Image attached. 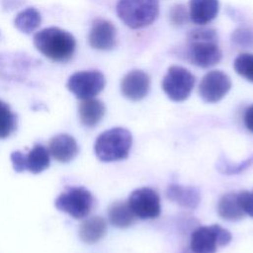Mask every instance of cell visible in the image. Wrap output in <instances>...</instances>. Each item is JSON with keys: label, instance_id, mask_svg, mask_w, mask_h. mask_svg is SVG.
Here are the masks:
<instances>
[{"label": "cell", "instance_id": "cell-15", "mask_svg": "<svg viewBox=\"0 0 253 253\" xmlns=\"http://www.w3.org/2000/svg\"><path fill=\"white\" fill-rule=\"evenodd\" d=\"M49 152L59 162H69L78 153L76 140L69 134L60 133L53 136L49 142Z\"/></svg>", "mask_w": 253, "mask_h": 253}, {"label": "cell", "instance_id": "cell-12", "mask_svg": "<svg viewBox=\"0 0 253 253\" xmlns=\"http://www.w3.org/2000/svg\"><path fill=\"white\" fill-rule=\"evenodd\" d=\"M150 79L147 73L134 69L127 72L121 81V92L130 101H140L148 94Z\"/></svg>", "mask_w": 253, "mask_h": 253}, {"label": "cell", "instance_id": "cell-6", "mask_svg": "<svg viewBox=\"0 0 253 253\" xmlns=\"http://www.w3.org/2000/svg\"><path fill=\"white\" fill-rule=\"evenodd\" d=\"M231 233L218 224L200 226L193 231L190 247L193 253H215L231 241Z\"/></svg>", "mask_w": 253, "mask_h": 253}, {"label": "cell", "instance_id": "cell-16", "mask_svg": "<svg viewBox=\"0 0 253 253\" xmlns=\"http://www.w3.org/2000/svg\"><path fill=\"white\" fill-rule=\"evenodd\" d=\"M166 196L170 201L189 209H196L201 201L200 191L197 188L178 184L169 185Z\"/></svg>", "mask_w": 253, "mask_h": 253}, {"label": "cell", "instance_id": "cell-17", "mask_svg": "<svg viewBox=\"0 0 253 253\" xmlns=\"http://www.w3.org/2000/svg\"><path fill=\"white\" fill-rule=\"evenodd\" d=\"M105 112L106 108L104 103L95 98L82 100L78 108L80 122L87 127L97 126L103 119Z\"/></svg>", "mask_w": 253, "mask_h": 253}, {"label": "cell", "instance_id": "cell-24", "mask_svg": "<svg viewBox=\"0 0 253 253\" xmlns=\"http://www.w3.org/2000/svg\"><path fill=\"white\" fill-rule=\"evenodd\" d=\"M231 40L238 46L253 47V31L248 28L240 27L232 33Z\"/></svg>", "mask_w": 253, "mask_h": 253}, {"label": "cell", "instance_id": "cell-19", "mask_svg": "<svg viewBox=\"0 0 253 253\" xmlns=\"http://www.w3.org/2000/svg\"><path fill=\"white\" fill-rule=\"evenodd\" d=\"M217 212L226 220L235 221L244 217V211L240 206L238 193L230 192L224 194L218 201Z\"/></svg>", "mask_w": 253, "mask_h": 253}, {"label": "cell", "instance_id": "cell-20", "mask_svg": "<svg viewBox=\"0 0 253 253\" xmlns=\"http://www.w3.org/2000/svg\"><path fill=\"white\" fill-rule=\"evenodd\" d=\"M109 220L115 227L127 228L135 221V215L129 209L127 202H116L109 207Z\"/></svg>", "mask_w": 253, "mask_h": 253}, {"label": "cell", "instance_id": "cell-2", "mask_svg": "<svg viewBox=\"0 0 253 253\" xmlns=\"http://www.w3.org/2000/svg\"><path fill=\"white\" fill-rule=\"evenodd\" d=\"M34 44L44 56L58 62L70 60L76 48L74 37L67 31L57 27L45 28L36 33Z\"/></svg>", "mask_w": 253, "mask_h": 253}, {"label": "cell", "instance_id": "cell-13", "mask_svg": "<svg viewBox=\"0 0 253 253\" xmlns=\"http://www.w3.org/2000/svg\"><path fill=\"white\" fill-rule=\"evenodd\" d=\"M89 44L99 50H110L117 42V31L112 22L105 19H96L88 36Z\"/></svg>", "mask_w": 253, "mask_h": 253}, {"label": "cell", "instance_id": "cell-3", "mask_svg": "<svg viewBox=\"0 0 253 253\" xmlns=\"http://www.w3.org/2000/svg\"><path fill=\"white\" fill-rule=\"evenodd\" d=\"M132 144L131 133L123 127H114L102 132L96 139V156L104 162L123 160L128 156Z\"/></svg>", "mask_w": 253, "mask_h": 253}, {"label": "cell", "instance_id": "cell-27", "mask_svg": "<svg viewBox=\"0 0 253 253\" xmlns=\"http://www.w3.org/2000/svg\"><path fill=\"white\" fill-rule=\"evenodd\" d=\"M253 163V157L248 158L246 161L241 162L237 165H232V164H223L222 167H220V170H223L224 173L226 174H234V173H239L243 170H245L248 166H250Z\"/></svg>", "mask_w": 253, "mask_h": 253}, {"label": "cell", "instance_id": "cell-7", "mask_svg": "<svg viewBox=\"0 0 253 253\" xmlns=\"http://www.w3.org/2000/svg\"><path fill=\"white\" fill-rule=\"evenodd\" d=\"M195 76L185 67L173 65L167 70L162 80V89L167 97L174 102H182L186 100L194 86Z\"/></svg>", "mask_w": 253, "mask_h": 253}, {"label": "cell", "instance_id": "cell-28", "mask_svg": "<svg viewBox=\"0 0 253 253\" xmlns=\"http://www.w3.org/2000/svg\"><path fill=\"white\" fill-rule=\"evenodd\" d=\"M243 121H244V125H245L246 128L249 131L253 132V104L246 109V111L244 113Z\"/></svg>", "mask_w": 253, "mask_h": 253}, {"label": "cell", "instance_id": "cell-23", "mask_svg": "<svg viewBox=\"0 0 253 253\" xmlns=\"http://www.w3.org/2000/svg\"><path fill=\"white\" fill-rule=\"evenodd\" d=\"M235 72L253 83V53H240L233 62Z\"/></svg>", "mask_w": 253, "mask_h": 253}, {"label": "cell", "instance_id": "cell-18", "mask_svg": "<svg viewBox=\"0 0 253 253\" xmlns=\"http://www.w3.org/2000/svg\"><path fill=\"white\" fill-rule=\"evenodd\" d=\"M107 231V223L101 216L85 219L79 227V236L87 244H94L102 239Z\"/></svg>", "mask_w": 253, "mask_h": 253}, {"label": "cell", "instance_id": "cell-21", "mask_svg": "<svg viewBox=\"0 0 253 253\" xmlns=\"http://www.w3.org/2000/svg\"><path fill=\"white\" fill-rule=\"evenodd\" d=\"M42 22V17L40 12L34 8L29 7L20 13L17 14V16L14 19V25L15 27L24 34H31L33 33Z\"/></svg>", "mask_w": 253, "mask_h": 253}, {"label": "cell", "instance_id": "cell-8", "mask_svg": "<svg viewBox=\"0 0 253 253\" xmlns=\"http://www.w3.org/2000/svg\"><path fill=\"white\" fill-rule=\"evenodd\" d=\"M106 79L98 70L78 71L72 74L67 81L68 90L78 99L85 100L94 98L105 87Z\"/></svg>", "mask_w": 253, "mask_h": 253}, {"label": "cell", "instance_id": "cell-4", "mask_svg": "<svg viewBox=\"0 0 253 253\" xmlns=\"http://www.w3.org/2000/svg\"><path fill=\"white\" fill-rule=\"evenodd\" d=\"M117 14L130 29H141L151 25L158 17V0H119Z\"/></svg>", "mask_w": 253, "mask_h": 253}, {"label": "cell", "instance_id": "cell-10", "mask_svg": "<svg viewBox=\"0 0 253 253\" xmlns=\"http://www.w3.org/2000/svg\"><path fill=\"white\" fill-rule=\"evenodd\" d=\"M11 161L16 172L28 170L31 173L38 174L48 168L49 151L42 144H36L28 153L14 151L11 154Z\"/></svg>", "mask_w": 253, "mask_h": 253}, {"label": "cell", "instance_id": "cell-14", "mask_svg": "<svg viewBox=\"0 0 253 253\" xmlns=\"http://www.w3.org/2000/svg\"><path fill=\"white\" fill-rule=\"evenodd\" d=\"M218 11V0H190L189 18L196 25L204 26L211 22Z\"/></svg>", "mask_w": 253, "mask_h": 253}, {"label": "cell", "instance_id": "cell-26", "mask_svg": "<svg viewBox=\"0 0 253 253\" xmlns=\"http://www.w3.org/2000/svg\"><path fill=\"white\" fill-rule=\"evenodd\" d=\"M238 198L244 213L253 217V190L251 192L249 191L239 192Z\"/></svg>", "mask_w": 253, "mask_h": 253}, {"label": "cell", "instance_id": "cell-11", "mask_svg": "<svg viewBox=\"0 0 253 253\" xmlns=\"http://www.w3.org/2000/svg\"><path fill=\"white\" fill-rule=\"evenodd\" d=\"M231 80L220 70L209 71L199 84V95L207 103L220 101L230 90Z\"/></svg>", "mask_w": 253, "mask_h": 253}, {"label": "cell", "instance_id": "cell-1", "mask_svg": "<svg viewBox=\"0 0 253 253\" xmlns=\"http://www.w3.org/2000/svg\"><path fill=\"white\" fill-rule=\"evenodd\" d=\"M185 58L201 68H209L221 59L222 53L218 46L217 35L209 28H197L187 35Z\"/></svg>", "mask_w": 253, "mask_h": 253}, {"label": "cell", "instance_id": "cell-22", "mask_svg": "<svg viewBox=\"0 0 253 253\" xmlns=\"http://www.w3.org/2000/svg\"><path fill=\"white\" fill-rule=\"evenodd\" d=\"M17 118L10 107L0 100V139L8 137L16 128Z\"/></svg>", "mask_w": 253, "mask_h": 253}, {"label": "cell", "instance_id": "cell-9", "mask_svg": "<svg viewBox=\"0 0 253 253\" xmlns=\"http://www.w3.org/2000/svg\"><path fill=\"white\" fill-rule=\"evenodd\" d=\"M127 205L133 214L140 219L156 218L160 214V198L151 188H139L128 197Z\"/></svg>", "mask_w": 253, "mask_h": 253}, {"label": "cell", "instance_id": "cell-5", "mask_svg": "<svg viewBox=\"0 0 253 253\" xmlns=\"http://www.w3.org/2000/svg\"><path fill=\"white\" fill-rule=\"evenodd\" d=\"M92 194L84 187H67L55 200V208L74 218L87 216L93 208Z\"/></svg>", "mask_w": 253, "mask_h": 253}, {"label": "cell", "instance_id": "cell-25", "mask_svg": "<svg viewBox=\"0 0 253 253\" xmlns=\"http://www.w3.org/2000/svg\"><path fill=\"white\" fill-rule=\"evenodd\" d=\"M189 14L187 13L186 7L182 4L175 5L170 10V20L175 26H182L187 22Z\"/></svg>", "mask_w": 253, "mask_h": 253}]
</instances>
